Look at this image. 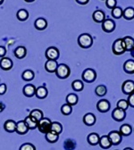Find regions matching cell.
<instances>
[{"label": "cell", "mask_w": 134, "mask_h": 150, "mask_svg": "<svg viewBox=\"0 0 134 150\" xmlns=\"http://www.w3.org/2000/svg\"><path fill=\"white\" fill-rule=\"evenodd\" d=\"M123 70L128 74L134 73V60H127L123 64Z\"/></svg>", "instance_id": "cb8c5ba5"}, {"label": "cell", "mask_w": 134, "mask_h": 150, "mask_svg": "<svg viewBox=\"0 0 134 150\" xmlns=\"http://www.w3.org/2000/svg\"><path fill=\"white\" fill-rule=\"evenodd\" d=\"M106 6L109 9H113L116 6V0H106Z\"/></svg>", "instance_id": "b9f144b4"}, {"label": "cell", "mask_w": 134, "mask_h": 150, "mask_svg": "<svg viewBox=\"0 0 134 150\" xmlns=\"http://www.w3.org/2000/svg\"><path fill=\"white\" fill-rule=\"evenodd\" d=\"M123 10L119 6H116L113 9H112V16L116 19H120L123 16Z\"/></svg>", "instance_id": "74e56055"}, {"label": "cell", "mask_w": 134, "mask_h": 150, "mask_svg": "<svg viewBox=\"0 0 134 150\" xmlns=\"http://www.w3.org/2000/svg\"><path fill=\"white\" fill-rule=\"evenodd\" d=\"M83 122L87 126H92L96 123V116L91 112H88L83 116Z\"/></svg>", "instance_id": "7402d4cb"}, {"label": "cell", "mask_w": 134, "mask_h": 150, "mask_svg": "<svg viewBox=\"0 0 134 150\" xmlns=\"http://www.w3.org/2000/svg\"><path fill=\"white\" fill-rule=\"evenodd\" d=\"M3 2H4V0H0V6L3 4Z\"/></svg>", "instance_id": "816d5d0a"}, {"label": "cell", "mask_w": 134, "mask_h": 150, "mask_svg": "<svg viewBox=\"0 0 134 150\" xmlns=\"http://www.w3.org/2000/svg\"><path fill=\"white\" fill-rule=\"evenodd\" d=\"M59 50L55 47H50L46 50V57L48 60H54L56 61L59 58Z\"/></svg>", "instance_id": "52a82bcc"}, {"label": "cell", "mask_w": 134, "mask_h": 150, "mask_svg": "<svg viewBox=\"0 0 134 150\" xmlns=\"http://www.w3.org/2000/svg\"><path fill=\"white\" fill-rule=\"evenodd\" d=\"M4 129L6 131H7L9 133L14 132L15 129H16V122L13 120H7L4 123Z\"/></svg>", "instance_id": "ffe728a7"}, {"label": "cell", "mask_w": 134, "mask_h": 150, "mask_svg": "<svg viewBox=\"0 0 134 150\" xmlns=\"http://www.w3.org/2000/svg\"><path fill=\"white\" fill-rule=\"evenodd\" d=\"M13 61L8 57H3L0 60V68L4 71H9L13 68Z\"/></svg>", "instance_id": "5bb4252c"}, {"label": "cell", "mask_w": 134, "mask_h": 150, "mask_svg": "<svg viewBox=\"0 0 134 150\" xmlns=\"http://www.w3.org/2000/svg\"><path fill=\"white\" fill-rule=\"evenodd\" d=\"M78 44L82 48H89L93 44L92 37L88 33H82L78 37Z\"/></svg>", "instance_id": "6da1fadb"}, {"label": "cell", "mask_w": 134, "mask_h": 150, "mask_svg": "<svg viewBox=\"0 0 134 150\" xmlns=\"http://www.w3.org/2000/svg\"><path fill=\"white\" fill-rule=\"evenodd\" d=\"M112 50H113V53L114 54H116V55L123 54L126 51L125 47H124V44H123V39H117L116 41L113 43Z\"/></svg>", "instance_id": "5b68a950"}, {"label": "cell", "mask_w": 134, "mask_h": 150, "mask_svg": "<svg viewBox=\"0 0 134 150\" xmlns=\"http://www.w3.org/2000/svg\"><path fill=\"white\" fill-rule=\"evenodd\" d=\"M122 90L125 95H128V96L134 93V81L130 80L125 81L122 85Z\"/></svg>", "instance_id": "ba28073f"}, {"label": "cell", "mask_w": 134, "mask_h": 150, "mask_svg": "<svg viewBox=\"0 0 134 150\" xmlns=\"http://www.w3.org/2000/svg\"><path fill=\"white\" fill-rule=\"evenodd\" d=\"M127 101H128L129 105L134 108V93H132V94H130V95H129Z\"/></svg>", "instance_id": "ee69618b"}, {"label": "cell", "mask_w": 134, "mask_h": 150, "mask_svg": "<svg viewBox=\"0 0 134 150\" xmlns=\"http://www.w3.org/2000/svg\"><path fill=\"white\" fill-rule=\"evenodd\" d=\"M126 116V112L125 111L122 110V109H119V108H114L113 112H112V117L114 121L116 122H122L124 120Z\"/></svg>", "instance_id": "30bf717a"}, {"label": "cell", "mask_w": 134, "mask_h": 150, "mask_svg": "<svg viewBox=\"0 0 134 150\" xmlns=\"http://www.w3.org/2000/svg\"><path fill=\"white\" fill-rule=\"evenodd\" d=\"M23 95L27 98H31L33 96H35V93H36V88L34 85L32 84H27L23 87Z\"/></svg>", "instance_id": "4fadbf2b"}, {"label": "cell", "mask_w": 134, "mask_h": 150, "mask_svg": "<svg viewBox=\"0 0 134 150\" xmlns=\"http://www.w3.org/2000/svg\"><path fill=\"white\" fill-rule=\"evenodd\" d=\"M72 105H68V104H65L62 105L61 107V112L64 115H69L72 114Z\"/></svg>", "instance_id": "f35d334b"}, {"label": "cell", "mask_w": 134, "mask_h": 150, "mask_svg": "<svg viewBox=\"0 0 134 150\" xmlns=\"http://www.w3.org/2000/svg\"><path fill=\"white\" fill-rule=\"evenodd\" d=\"M16 16H17V19H18L19 21L24 22V21H26L27 19L29 18V13L25 9H20L17 12Z\"/></svg>", "instance_id": "f546056e"}, {"label": "cell", "mask_w": 134, "mask_h": 150, "mask_svg": "<svg viewBox=\"0 0 134 150\" xmlns=\"http://www.w3.org/2000/svg\"><path fill=\"white\" fill-rule=\"evenodd\" d=\"M55 74L59 79H67L71 74V69L69 68L68 65L65 64H58L55 71Z\"/></svg>", "instance_id": "7a4b0ae2"}, {"label": "cell", "mask_w": 134, "mask_h": 150, "mask_svg": "<svg viewBox=\"0 0 134 150\" xmlns=\"http://www.w3.org/2000/svg\"><path fill=\"white\" fill-rule=\"evenodd\" d=\"M97 108L101 112H106L110 109V103L106 99H101L98 102Z\"/></svg>", "instance_id": "9a60e30c"}, {"label": "cell", "mask_w": 134, "mask_h": 150, "mask_svg": "<svg viewBox=\"0 0 134 150\" xmlns=\"http://www.w3.org/2000/svg\"><path fill=\"white\" fill-rule=\"evenodd\" d=\"M51 130L57 134H61L63 131V126L58 122H52L51 124Z\"/></svg>", "instance_id": "e575fe53"}, {"label": "cell", "mask_w": 134, "mask_h": 150, "mask_svg": "<svg viewBox=\"0 0 134 150\" xmlns=\"http://www.w3.org/2000/svg\"><path fill=\"white\" fill-rule=\"evenodd\" d=\"M7 90V86L6 83H0V96H3Z\"/></svg>", "instance_id": "7bdbcfd3"}, {"label": "cell", "mask_w": 134, "mask_h": 150, "mask_svg": "<svg viewBox=\"0 0 134 150\" xmlns=\"http://www.w3.org/2000/svg\"><path fill=\"white\" fill-rule=\"evenodd\" d=\"M106 92H107V88L105 85H99L95 89V93L96 95L99 96V97H104L106 95Z\"/></svg>", "instance_id": "d590c367"}, {"label": "cell", "mask_w": 134, "mask_h": 150, "mask_svg": "<svg viewBox=\"0 0 134 150\" xmlns=\"http://www.w3.org/2000/svg\"><path fill=\"white\" fill-rule=\"evenodd\" d=\"M6 108V105L2 103V102H0V112H2Z\"/></svg>", "instance_id": "7dc6e473"}, {"label": "cell", "mask_w": 134, "mask_h": 150, "mask_svg": "<svg viewBox=\"0 0 134 150\" xmlns=\"http://www.w3.org/2000/svg\"><path fill=\"white\" fill-rule=\"evenodd\" d=\"M6 54V48L3 46H0V57H5V55Z\"/></svg>", "instance_id": "f6af8a7d"}, {"label": "cell", "mask_w": 134, "mask_h": 150, "mask_svg": "<svg viewBox=\"0 0 134 150\" xmlns=\"http://www.w3.org/2000/svg\"><path fill=\"white\" fill-rule=\"evenodd\" d=\"M30 116H31L32 118H34L37 122H40L41 119L44 118V114L43 112L40 109H33L30 112Z\"/></svg>", "instance_id": "d4e9b609"}, {"label": "cell", "mask_w": 134, "mask_h": 150, "mask_svg": "<svg viewBox=\"0 0 134 150\" xmlns=\"http://www.w3.org/2000/svg\"><path fill=\"white\" fill-rule=\"evenodd\" d=\"M35 77V74L31 70H26L23 72L22 74V78L25 81H31Z\"/></svg>", "instance_id": "4dcf8cb0"}, {"label": "cell", "mask_w": 134, "mask_h": 150, "mask_svg": "<svg viewBox=\"0 0 134 150\" xmlns=\"http://www.w3.org/2000/svg\"><path fill=\"white\" fill-rule=\"evenodd\" d=\"M107 136H108L112 145H113V146L119 145L122 142V140H123L122 134L120 133V131H117V130H112V131H110Z\"/></svg>", "instance_id": "8992f818"}, {"label": "cell", "mask_w": 134, "mask_h": 150, "mask_svg": "<svg viewBox=\"0 0 134 150\" xmlns=\"http://www.w3.org/2000/svg\"><path fill=\"white\" fill-rule=\"evenodd\" d=\"M45 138H46L48 142H49V143H55L57 140L59 139V134H57V133L54 132V131L50 130L49 132L45 134Z\"/></svg>", "instance_id": "484cf974"}, {"label": "cell", "mask_w": 134, "mask_h": 150, "mask_svg": "<svg viewBox=\"0 0 134 150\" xmlns=\"http://www.w3.org/2000/svg\"><path fill=\"white\" fill-rule=\"evenodd\" d=\"M27 54V50L25 48V47L23 46H20L14 49V55L18 59H23L26 56Z\"/></svg>", "instance_id": "603a6c76"}, {"label": "cell", "mask_w": 134, "mask_h": 150, "mask_svg": "<svg viewBox=\"0 0 134 150\" xmlns=\"http://www.w3.org/2000/svg\"><path fill=\"white\" fill-rule=\"evenodd\" d=\"M78 100H79V98L77 95H75V94H69V95L66 97V104H68L72 106L77 104Z\"/></svg>", "instance_id": "836d02e7"}, {"label": "cell", "mask_w": 134, "mask_h": 150, "mask_svg": "<svg viewBox=\"0 0 134 150\" xmlns=\"http://www.w3.org/2000/svg\"><path fill=\"white\" fill-rule=\"evenodd\" d=\"M132 132V128L130 124H123L120 128V133L122 136H130Z\"/></svg>", "instance_id": "f1b7e54d"}, {"label": "cell", "mask_w": 134, "mask_h": 150, "mask_svg": "<svg viewBox=\"0 0 134 150\" xmlns=\"http://www.w3.org/2000/svg\"><path fill=\"white\" fill-rule=\"evenodd\" d=\"M123 44H124V47L126 51H130L133 47H134V39L130 36H126L123 39Z\"/></svg>", "instance_id": "44dd1931"}, {"label": "cell", "mask_w": 134, "mask_h": 150, "mask_svg": "<svg viewBox=\"0 0 134 150\" xmlns=\"http://www.w3.org/2000/svg\"><path fill=\"white\" fill-rule=\"evenodd\" d=\"M48 89L46 88V87L44 86H40L39 88H36V93H35V96L40 98V99H44L47 98L48 96Z\"/></svg>", "instance_id": "2e32d148"}, {"label": "cell", "mask_w": 134, "mask_h": 150, "mask_svg": "<svg viewBox=\"0 0 134 150\" xmlns=\"http://www.w3.org/2000/svg\"><path fill=\"white\" fill-rule=\"evenodd\" d=\"M72 88H73V90L75 91H82L84 88V84L82 81L80 80H75L74 81H72Z\"/></svg>", "instance_id": "8d00e7d4"}, {"label": "cell", "mask_w": 134, "mask_h": 150, "mask_svg": "<svg viewBox=\"0 0 134 150\" xmlns=\"http://www.w3.org/2000/svg\"><path fill=\"white\" fill-rule=\"evenodd\" d=\"M34 26L37 30H43L48 27V22L44 18H38L34 23Z\"/></svg>", "instance_id": "e0dca14e"}, {"label": "cell", "mask_w": 134, "mask_h": 150, "mask_svg": "<svg viewBox=\"0 0 134 150\" xmlns=\"http://www.w3.org/2000/svg\"><path fill=\"white\" fill-rule=\"evenodd\" d=\"M19 150H36V146L31 143H24L20 146Z\"/></svg>", "instance_id": "60d3db41"}, {"label": "cell", "mask_w": 134, "mask_h": 150, "mask_svg": "<svg viewBox=\"0 0 134 150\" xmlns=\"http://www.w3.org/2000/svg\"><path fill=\"white\" fill-rule=\"evenodd\" d=\"M25 2H27V3H31V2H34L35 0H24Z\"/></svg>", "instance_id": "681fc988"}, {"label": "cell", "mask_w": 134, "mask_h": 150, "mask_svg": "<svg viewBox=\"0 0 134 150\" xmlns=\"http://www.w3.org/2000/svg\"><path fill=\"white\" fill-rule=\"evenodd\" d=\"M76 147V141L72 139H67L64 142V148L65 150H74Z\"/></svg>", "instance_id": "d6a6232c"}, {"label": "cell", "mask_w": 134, "mask_h": 150, "mask_svg": "<svg viewBox=\"0 0 134 150\" xmlns=\"http://www.w3.org/2000/svg\"><path fill=\"white\" fill-rule=\"evenodd\" d=\"M75 1L80 5H87L89 0H75Z\"/></svg>", "instance_id": "bcb514c9"}, {"label": "cell", "mask_w": 134, "mask_h": 150, "mask_svg": "<svg viewBox=\"0 0 134 150\" xmlns=\"http://www.w3.org/2000/svg\"><path fill=\"white\" fill-rule=\"evenodd\" d=\"M82 77L83 81L88 82V83H91V82L95 81V80L97 79V73H96V71L93 69L88 68V69L83 71Z\"/></svg>", "instance_id": "277c9868"}, {"label": "cell", "mask_w": 134, "mask_h": 150, "mask_svg": "<svg viewBox=\"0 0 134 150\" xmlns=\"http://www.w3.org/2000/svg\"><path fill=\"white\" fill-rule=\"evenodd\" d=\"M130 55H131L132 57L134 58V47H133V48L130 51Z\"/></svg>", "instance_id": "c3c4849f"}, {"label": "cell", "mask_w": 134, "mask_h": 150, "mask_svg": "<svg viewBox=\"0 0 134 150\" xmlns=\"http://www.w3.org/2000/svg\"><path fill=\"white\" fill-rule=\"evenodd\" d=\"M28 127L25 123L24 121H19L16 122V129H15V132L18 133L19 135H25L28 132Z\"/></svg>", "instance_id": "8fae6325"}, {"label": "cell", "mask_w": 134, "mask_h": 150, "mask_svg": "<svg viewBox=\"0 0 134 150\" xmlns=\"http://www.w3.org/2000/svg\"><path fill=\"white\" fill-rule=\"evenodd\" d=\"M123 150H133L132 148H130V147H125Z\"/></svg>", "instance_id": "f907efd6"}, {"label": "cell", "mask_w": 134, "mask_h": 150, "mask_svg": "<svg viewBox=\"0 0 134 150\" xmlns=\"http://www.w3.org/2000/svg\"><path fill=\"white\" fill-rule=\"evenodd\" d=\"M87 140L90 146H97L99 143V136L98 133H90L89 134Z\"/></svg>", "instance_id": "4316f807"}, {"label": "cell", "mask_w": 134, "mask_h": 150, "mask_svg": "<svg viewBox=\"0 0 134 150\" xmlns=\"http://www.w3.org/2000/svg\"><path fill=\"white\" fill-rule=\"evenodd\" d=\"M57 62L56 61H54V60H48L45 64V69L48 72H55L56 69H57Z\"/></svg>", "instance_id": "ac0fdd59"}, {"label": "cell", "mask_w": 134, "mask_h": 150, "mask_svg": "<svg viewBox=\"0 0 134 150\" xmlns=\"http://www.w3.org/2000/svg\"><path fill=\"white\" fill-rule=\"evenodd\" d=\"M116 29V23H114L112 19H106L102 23V30L105 32L110 33L114 30Z\"/></svg>", "instance_id": "9c48e42d"}, {"label": "cell", "mask_w": 134, "mask_h": 150, "mask_svg": "<svg viewBox=\"0 0 134 150\" xmlns=\"http://www.w3.org/2000/svg\"><path fill=\"white\" fill-rule=\"evenodd\" d=\"M123 17L126 20H132L134 18V8L132 7H127L125 10H123Z\"/></svg>", "instance_id": "1f68e13d"}, {"label": "cell", "mask_w": 134, "mask_h": 150, "mask_svg": "<svg viewBox=\"0 0 134 150\" xmlns=\"http://www.w3.org/2000/svg\"><path fill=\"white\" fill-rule=\"evenodd\" d=\"M92 18L96 23H102L106 20V14L101 10H96L92 14Z\"/></svg>", "instance_id": "7c38bea8"}, {"label": "cell", "mask_w": 134, "mask_h": 150, "mask_svg": "<svg viewBox=\"0 0 134 150\" xmlns=\"http://www.w3.org/2000/svg\"><path fill=\"white\" fill-rule=\"evenodd\" d=\"M24 122H25L29 129H34L38 128V123H39V122H37L34 118H32L30 115L25 118Z\"/></svg>", "instance_id": "83f0119b"}, {"label": "cell", "mask_w": 134, "mask_h": 150, "mask_svg": "<svg viewBox=\"0 0 134 150\" xmlns=\"http://www.w3.org/2000/svg\"><path fill=\"white\" fill-rule=\"evenodd\" d=\"M99 145L103 149H108V148L111 147L112 143H111L108 136L107 135H104V136H102V137L99 138Z\"/></svg>", "instance_id": "d6986e66"}, {"label": "cell", "mask_w": 134, "mask_h": 150, "mask_svg": "<svg viewBox=\"0 0 134 150\" xmlns=\"http://www.w3.org/2000/svg\"><path fill=\"white\" fill-rule=\"evenodd\" d=\"M51 124L52 122L48 118H43L38 123V129L40 130V132L47 134L51 130Z\"/></svg>", "instance_id": "3957f363"}, {"label": "cell", "mask_w": 134, "mask_h": 150, "mask_svg": "<svg viewBox=\"0 0 134 150\" xmlns=\"http://www.w3.org/2000/svg\"><path fill=\"white\" fill-rule=\"evenodd\" d=\"M128 106H129L128 101L125 100V99H121V100H119L117 102V108H119V109L126 111L128 109Z\"/></svg>", "instance_id": "ab89813d"}]
</instances>
